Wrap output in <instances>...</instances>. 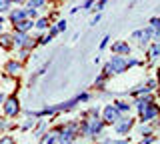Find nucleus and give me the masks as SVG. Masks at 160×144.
<instances>
[{"mask_svg": "<svg viewBox=\"0 0 160 144\" xmlns=\"http://www.w3.org/2000/svg\"><path fill=\"white\" fill-rule=\"evenodd\" d=\"M86 126H88V138H96L104 130V120H100L98 116H94V118H90V120H86Z\"/></svg>", "mask_w": 160, "mask_h": 144, "instance_id": "nucleus-1", "label": "nucleus"}, {"mask_svg": "<svg viewBox=\"0 0 160 144\" xmlns=\"http://www.w3.org/2000/svg\"><path fill=\"white\" fill-rule=\"evenodd\" d=\"M120 116H122V112H120L114 104L104 106V110H102V120H104V124H114Z\"/></svg>", "mask_w": 160, "mask_h": 144, "instance_id": "nucleus-2", "label": "nucleus"}, {"mask_svg": "<svg viewBox=\"0 0 160 144\" xmlns=\"http://www.w3.org/2000/svg\"><path fill=\"white\" fill-rule=\"evenodd\" d=\"M2 106H4V114L10 116V118H14L20 112V100H18L16 96H8L6 100H4Z\"/></svg>", "mask_w": 160, "mask_h": 144, "instance_id": "nucleus-3", "label": "nucleus"}, {"mask_svg": "<svg viewBox=\"0 0 160 144\" xmlns=\"http://www.w3.org/2000/svg\"><path fill=\"white\" fill-rule=\"evenodd\" d=\"M110 68H112V74H122L128 70V64H126V58L120 56V54H114L112 58H110Z\"/></svg>", "mask_w": 160, "mask_h": 144, "instance_id": "nucleus-4", "label": "nucleus"}, {"mask_svg": "<svg viewBox=\"0 0 160 144\" xmlns=\"http://www.w3.org/2000/svg\"><path fill=\"white\" fill-rule=\"evenodd\" d=\"M152 36H154V30L148 26V28H144V30H136V32L132 34V36H130V40H136L140 46H144V44H146Z\"/></svg>", "mask_w": 160, "mask_h": 144, "instance_id": "nucleus-5", "label": "nucleus"}, {"mask_svg": "<svg viewBox=\"0 0 160 144\" xmlns=\"http://www.w3.org/2000/svg\"><path fill=\"white\" fill-rule=\"evenodd\" d=\"M132 126H134V120H132V118H128V116H120L118 120L114 122V130H116L118 134H126Z\"/></svg>", "mask_w": 160, "mask_h": 144, "instance_id": "nucleus-6", "label": "nucleus"}, {"mask_svg": "<svg viewBox=\"0 0 160 144\" xmlns=\"http://www.w3.org/2000/svg\"><path fill=\"white\" fill-rule=\"evenodd\" d=\"M158 114H160V108H158L154 102H150L148 106H146V110L140 114V120H142V122H150V120H154Z\"/></svg>", "mask_w": 160, "mask_h": 144, "instance_id": "nucleus-7", "label": "nucleus"}, {"mask_svg": "<svg viewBox=\"0 0 160 144\" xmlns=\"http://www.w3.org/2000/svg\"><path fill=\"white\" fill-rule=\"evenodd\" d=\"M26 40H28L26 32H16V30H14V34H12V46L24 48V46H26Z\"/></svg>", "mask_w": 160, "mask_h": 144, "instance_id": "nucleus-8", "label": "nucleus"}, {"mask_svg": "<svg viewBox=\"0 0 160 144\" xmlns=\"http://www.w3.org/2000/svg\"><path fill=\"white\" fill-rule=\"evenodd\" d=\"M112 52L120 54V56H128L130 54V44L128 42H114L112 44Z\"/></svg>", "mask_w": 160, "mask_h": 144, "instance_id": "nucleus-9", "label": "nucleus"}, {"mask_svg": "<svg viewBox=\"0 0 160 144\" xmlns=\"http://www.w3.org/2000/svg\"><path fill=\"white\" fill-rule=\"evenodd\" d=\"M4 70H6V72L10 74V76H18V74L22 72V64L16 62V60H10V62H6Z\"/></svg>", "mask_w": 160, "mask_h": 144, "instance_id": "nucleus-10", "label": "nucleus"}, {"mask_svg": "<svg viewBox=\"0 0 160 144\" xmlns=\"http://www.w3.org/2000/svg\"><path fill=\"white\" fill-rule=\"evenodd\" d=\"M26 18V10L24 8H12L10 10V22L12 24H18L20 20H24Z\"/></svg>", "mask_w": 160, "mask_h": 144, "instance_id": "nucleus-11", "label": "nucleus"}, {"mask_svg": "<svg viewBox=\"0 0 160 144\" xmlns=\"http://www.w3.org/2000/svg\"><path fill=\"white\" fill-rule=\"evenodd\" d=\"M34 26V22L30 20V18H24V20H20L18 24H14V28H16V32H28L30 28Z\"/></svg>", "mask_w": 160, "mask_h": 144, "instance_id": "nucleus-12", "label": "nucleus"}, {"mask_svg": "<svg viewBox=\"0 0 160 144\" xmlns=\"http://www.w3.org/2000/svg\"><path fill=\"white\" fill-rule=\"evenodd\" d=\"M148 58H150V60H156V58H160V42H154L152 46L148 48Z\"/></svg>", "mask_w": 160, "mask_h": 144, "instance_id": "nucleus-13", "label": "nucleus"}, {"mask_svg": "<svg viewBox=\"0 0 160 144\" xmlns=\"http://www.w3.org/2000/svg\"><path fill=\"white\" fill-rule=\"evenodd\" d=\"M0 48H12V34H0Z\"/></svg>", "mask_w": 160, "mask_h": 144, "instance_id": "nucleus-14", "label": "nucleus"}, {"mask_svg": "<svg viewBox=\"0 0 160 144\" xmlns=\"http://www.w3.org/2000/svg\"><path fill=\"white\" fill-rule=\"evenodd\" d=\"M150 28L154 30V40L160 42V18H152L150 20Z\"/></svg>", "mask_w": 160, "mask_h": 144, "instance_id": "nucleus-15", "label": "nucleus"}, {"mask_svg": "<svg viewBox=\"0 0 160 144\" xmlns=\"http://www.w3.org/2000/svg\"><path fill=\"white\" fill-rule=\"evenodd\" d=\"M56 134H44V136H40V144H56Z\"/></svg>", "mask_w": 160, "mask_h": 144, "instance_id": "nucleus-16", "label": "nucleus"}, {"mask_svg": "<svg viewBox=\"0 0 160 144\" xmlns=\"http://www.w3.org/2000/svg\"><path fill=\"white\" fill-rule=\"evenodd\" d=\"M34 26H36L38 30H46V28L50 26V20H48V18H40V20L34 22Z\"/></svg>", "mask_w": 160, "mask_h": 144, "instance_id": "nucleus-17", "label": "nucleus"}, {"mask_svg": "<svg viewBox=\"0 0 160 144\" xmlns=\"http://www.w3.org/2000/svg\"><path fill=\"white\" fill-rule=\"evenodd\" d=\"M114 106H116L120 112H128V110H130V104L124 102V100H116V102H114Z\"/></svg>", "mask_w": 160, "mask_h": 144, "instance_id": "nucleus-18", "label": "nucleus"}, {"mask_svg": "<svg viewBox=\"0 0 160 144\" xmlns=\"http://www.w3.org/2000/svg\"><path fill=\"white\" fill-rule=\"evenodd\" d=\"M46 0H28V8H42Z\"/></svg>", "mask_w": 160, "mask_h": 144, "instance_id": "nucleus-19", "label": "nucleus"}, {"mask_svg": "<svg viewBox=\"0 0 160 144\" xmlns=\"http://www.w3.org/2000/svg\"><path fill=\"white\" fill-rule=\"evenodd\" d=\"M106 80H108V78L104 76V74H100V76L96 78V82H94V86H96V88H104V84H106Z\"/></svg>", "mask_w": 160, "mask_h": 144, "instance_id": "nucleus-20", "label": "nucleus"}, {"mask_svg": "<svg viewBox=\"0 0 160 144\" xmlns=\"http://www.w3.org/2000/svg\"><path fill=\"white\" fill-rule=\"evenodd\" d=\"M10 0H0V12H6V10H10Z\"/></svg>", "mask_w": 160, "mask_h": 144, "instance_id": "nucleus-21", "label": "nucleus"}, {"mask_svg": "<svg viewBox=\"0 0 160 144\" xmlns=\"http://www.w3.org/2000/svg\"><path fill=\"white\" fill-rule=\"evenodd\" d=\"M48 30H50L48 34H50L52 38H54V36H58V34H60V30H58V26H56V24H50V26H48Z\"/></svg>", "mask_w": 160, "mask_h": 144, "instance_id": "nucleus-22", "label": "nucleus"}, {"mask_svg": "<svg viewBox=\"0 0 160 144\" xmlns=\"http://www.w3.org/2000/svg\"><path fill=\"white\" fill-rule=\"evenodd\" d=\"M44 128H46V120H42V122L38 124V128H36V132H34V134H36V136L40 138V134H42V130H44Z\"/></svg>", "mask_w": 160, "mask_h": 144, "instance_id": "nucleus-23", "label": "nucleus"}, {"mask_svg": "<svg viewBox=\"0 0 160 144\" xmlns=\"http://www.w3.org/2000/svg\"><path fill=\"white\" fill-rule=\"evenodd\" d=\"M0 144H16V142H14L12 136H2L0 138Z\"/></svg>", "mask_w": 160, "mask_h": 144, "instance_id": "nucleus-24", "label": "nucleus"}, {"mask_svg": "<svg viewBox=\"0 0 160 144\" xmlns=\"http://www.w3.org/2000/svg\"><path fill=\"white\" fill-rule=\"evenodd\" d=\"M34 16H36V8H26V18H30V20H32Z\"/></svg>", "mask_w": 160, "mask_h": 144, "instance_id": "nucleus-25", "label": "nucleus"}, {"mask_svg": "<svg viewBox=\"0 0 160 144\" xmlns=\"http://www.w3.org/2000/svg\"><path fill=\"white\" fill-rule=\"evenodd\" d=\"M50 40H52V36H50V34H46V36H42V38H38V44H48Z\"/></svg>", "mask_w": 160, "mask_h": 144, "instance_id": "nucleus-26", "label": "nucleus"}, {"mask_svg": "<svg viewBox=\"0 0 160 144\" xmlns=\"http://www.w3.org/2000/svg\"><path fill=\"white\" fill-rule=\"evenodd\" d=\"M32 126H34V120H26L22 124V130H28V128H32Z\"/></svg>", "mask_w": 160, "mask_h": 144, "instance_id": "nucleus-27", "label": "nucleus"}, {"mask_svg": "<svg viewBox=\"0 0 160 144\" xmlns=\"http://www.w3.org/2000/svg\"><path fill=\"white\" fill-rule=\"evenodd\" d=\"M28 54H30L28 48H20V58H28Z\"/></svg>", "mask_w": 160, "mask_h": 144, "instance_id": "nucleus-28", "label": "nucleus"}, {"mask_svg": "<svg viewBox=\"0 0 160 144\" xmlns=\"http://www.w3.org/2000/svg\"><path fill=\"white\" fill-rule=\"evenodd\" d=\"M152 142H154V136H150V134H148V136L144 138V140L140 142V144H152Z\"/></svg>", "mask_w": 160, "mask_h": 144, "instance_id": "nucleus-29", "label": "nucleus"}, {"mask_svg": "<svg viewBox=\"0 0 160 144\" xmlns=\"http://www.w3.org/2000/svg\"><path fill=\"white\" fill-rule=\"evenodd\" d=\"M106 144H130L128 140H106Z\"/></svg>", "mask_w": 160, "mask_h": 144, "instance_id": "nucleus-30", "label": "nucleus"}, {"mask_svg": "<svg viewBox=\"0 0 160 144\" xmlns=\"http://www.w3.org/2000/svg\"><path fill=\"white\" fill-rule=\"evenodd\" d=\"M56 26H58V30H60V32H62V30H66V22H64V20L56 22Z\"/></svg>", "mask_w": 160, "mask_h": 144, "instance_id": "nucleus-31", "label": "nucleus"}, {"mask_svg": "<svg viewBox=\"0 0 160 144\" xmlns=\"http://www.w3.org/2000/svg\"><path fill=\"white\" fill-rule=\"evenodd\" d=\"M92 4H94V0H86V2L82 4V8H84V10H90V6H92Z\"/></svg>", "mask_w": 160, "mask_h": 144, "instance_id": "nucleus-32", "label": "nucleus"}, {"mask_svg": "<svg viewBox=\"0 0 160 144\" xmlns=\"http://www.w3.org/2000/svg\"><path fill=\"white\" fill-rule=\"evenodd\" d=\"M76 98H78V102H86V100H88L90 96H88L86 92H84V94H80V96H76Z\"/></svg>", "mask_w": 160, "mask_h": 144, "instance_id": "nucleus-33", "label": "nucleus"}, {"mask_svg": "<svg viewBox=\"0 0 160 144\" xmlns=\"http://www.w3.org/2000/svg\"><path fill=\"white\" fill-rule=\"evenodd\" d=\"M108 40H110V36H104L102 42H100V48H106V46H108Z\"/></svg>", "mask_w": 160, "mask_h": 144, "instance_id": "nucleus-34", "label": "nucleus"}, {"mask_svg": "<svg viewBox=\"0 0 160 144\" xmlns=\"http://www.w3.org/2000/svg\"><path fill=\"white\" fill-rule=\"evenodd\" d=\"M126 64H128V66H136V64H138V60H136V58H128V60H126Z\"/></svg>", "mask_w": 160, "mask_h": 144, "instance_id": "nucleus-35", "label": "nucleus"}, {"mask_svg": "<svg viewBox=\"0 0 160 144\" xmlns=\"http://www.w3.org/2000/svg\"><path fill=\"white\" fill-rule=\"evenodd\" d=\"M104 6H106V0H100V2L96 4V10H102Z\"/></svg>", "mask_w": 160, "mask_h": 144, "instance_id": "nucleus-36", "label": "nucleus"}, {"mask_svg": "<svg viewBox=\"0 0 160 144\" xmlns=\"http://www.w3.org/2000/svg\"><path fill=\"white\" fill-rule=\"evenodd\" d=\"M6 126H8V124H6V120H4V118H0V130H4Z\"/></svg>", "mask_w": 160, "mask_h": 144, "instance_id": "nucleus-37", "label": "nucleus"}, {"mask_svg": "<svg viewBox=\"0 0 160 144\" xmlns=\"http://www.w3.org/2000/svg\"><path fill=\"white\" fill-rule=\"evenodd\" d=\"M4 100H6V94H2V92H0V104H4Z\"/></svg>", "mask_w": 160, "mask_h": 144, "instance_id": "nucleus-38", "label": "nucleus"}, {"mask_svg": "<svg viewBox=\"0 0 160 144\" xmlns=\"http://www.w3.org/2000/svg\"><path fill=\"white\" fill-rule=\"evenodd\" d=\"M20 2H24V0H10V4H20Z\"/></svg>", "mask_w": 160, "mask_h": 144, "instance_id": "nucleus-39", "label": "nucleus"}, {"mask_svg": "<svg viewBox=\"0 0 160 144\" xmlns=\"http://www.w3.org/2000/svg\"><path fill=\"white\" fill-rule=\"evenodd\" d=\"M0 34H2V24H0Z\"/></svg>", "mask_w": 160, "mask_h": 144, "instance_id": "nucleus-40", "label": "nucleus"}]
</instances>
